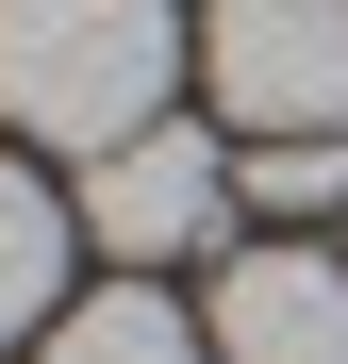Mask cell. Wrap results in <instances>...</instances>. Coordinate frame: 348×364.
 <instances>
[{"instance_id":"6da1fadb","label":"cell","mask_w":348,"mask_h":364,"mask_svg":"<svg viewBox=\"0 0 348 364\" xmlns=\"http://www.w3.org/2000/svg\"><path fill=\"white\" fill-rule=\"evenodd\" d=\"M166 83H183V17L166 0H0V116L50 149H116L149 133Z\"/></svg>"},{"instance_id":"7a4b0ae2","label":"cell","mask_w":348,"mask_h":364,"mask_svg":"<svg viewBox=\"0 0 348 364\" xmlns=\"http://www.w3.org/2000/svg\"><path fill=\"white\" fill-rule=\"evenodd\" d=\"M199 67H216V100H232L249 149L348 133V0H216L199 17Z\"/></svg>"},{"instance_id":"3957f363","label":"cell","mask_w":348,"mask_h":364,"mask_svg":"<svg viewBox=\"0 0 348 364\" xmlns=\"http://www.w3.org/2000/svg\"><path fill=\"white\" fill-rule=\"evenodd\" d=\"M216 215H232V149H216V133H183V116H149V133H116V149L83 166V232H100L116 265L199 249Z\"/></svg>"},{"instance_id":"277c9868","label":"cell","mask_w":348,"mask_h":364,"mask_svg":"<svg viewBox=\"0 0 348 364\" xmlns=\"http://www.w3.org/2000/svg\"><path fill=\"white\" fill-rule=\"evenodd\" d=\"M199 331H216V364H348V265L332 249H232Z\"/></svg>"},{"instance_id":"5b68a950","label":"cell","mask_w":348,"mask_h":364,"mask_svg":"<svg viewBox=\"0 0 348 364\" xmlns=\"http://www.w3.org/2000/svg\"><path fill=\"white\" fill-rule=\"evenodd\" d=\"M216 331L183 315V298H149V282H100V298H67V315L33 331V364H199Z\"/></svg>"},{"instance_id":"8992f818","label":"cell","mask_w":348,"mask_h":364,"mask_svg":"<svg viewBox=\"0 0 348 364\" xmlns=\"http://www.w3.org/2000/svg\"><path fill=\"white\" fill-rule=\"evenodd\" d=\"M67 315V199H50V182L0 149V348L17 331H50Z\"/></svg>"},{"instance_id":"52a82bcc","label":"cell","mask_w":348,"mask_h":364,"mask_svg":"<svg viewBox=\"0 0 348 364\" xmlns=\"http://www.w3.org/2000/svg\"><path fill=\"white\" fill-rule=\"evenodd\" d=\"M232 199H249V215H332V199H348V133H282V149H249V166H232Z\"/></svg>"}]
</instances>
